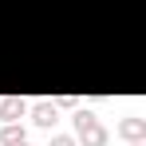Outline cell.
<instances>
[{
    "label": "cell",
    "instance_id": "obj_6",
    "mask_svg": "<svg viewBox=\"0 0 146 146\" xmlns=\"http://www.w3.org/2000/svg\"><path fill=\"white\" fill-rule=\"evenodd\" d=\"M48 146H79V142H75V134H51Z\"/></svg>",
    "mask_w": 146,
    "mask_h": 146
},
{
    "label": "cell",
    "instance_id": "obj_7",
    "mask_svg": "<svg viewBox=\"0 0 146 146\" xmlns=\"http://www.w3.org/2000/svg\"><path fill=\"white\" fill-rule=\"evenodd\" d=\"M51 103H55V107H67V111H75V103H79V99H75V95H55Z\"/></svg>",
    "mask_w": 146,
    "mask_h": 146
},
{
    "label": "cell",
    "instance_id": "obj_1",
    "mask_svg": "<svg viewBox=\"0 0 146 146\" xmlns=\"http://www.w3.org/2000/svg\"><path fill=\"white\" fill-rule=\"evenodd\" d=\"M71 126H75V142H83V146H107V142H111V130L99 122V115H95V111H83V107H75Z\"/></svg>",
    "mask_w": 146,
    "mask_h": 146
},
{
    "label": "cell",
    "instance_id": "obj_5",
    "mask_svg": "<svg viewBox=\"0 0 146 146\" xmlns=\"http://www.w3.org/2000/svg\"><path fill=\"white\" fill-rule=\"evenodd\" d=\"M16 142H28V130L20 122H0V146H16Z\"/></svg>",
    "mask_w": 146,
    "mask_h": 146
},
{
    "label": "cell",
    "instance_id": "obj_2",
    "mask_svg": "<svg viewBox=\"0 0 146 146\" xmlns=\"http://www.w3.org/2000/svg\"><path fill=\"white\" fill-rule=\"evenodd\" d=\"M28 115H32V122H36V126H44V130H51V126L59 122V107H55L51 99H36V103L28 107Z\"/></svg>",
    "mask_w": 146,
    "mask_h": 146
},
{
    "label": "cell",
    "instance_id": "obj_3",
    "mask_svg": "<svg viewBox=\"0 0 146 146\" xmlns=\"http://www.w3.org/2000/svg\"><path fill=\"white\" fill-rule=\"evenodd\" d=\"M115 134H119V138H126V142H146V119L126 115V119L115 126Z\"/></svg>",
    "mask_w": 146,
    "mask_h": 146
},
{
    "label": "cell",
    "instance_id": "obj_9",
    "mask_svg": "<svg viewBox=\"0 0 146 146\" xmlns=\"http://www.w3.org/2000/svg\"><path fill=\"white\" fill-rule=\"evenodd\" d=\"M16 146H28V142H16Z\"/></svg>",
    "mask_w": 146,
    "mask_h": 146
},
{
    "label": "cell",
    "instance_id": "obj_4",
    "mask_svg": "<svg viewBox=\"0 0 146 146\" xmlns=\"http://www.w3.org/2000/svg\"><path fill=\"white\" fill-rule=\"evenodd\" d=\"M28 115V103L20 95H8V99H0V122H20Z\"/></svg>",
    "mask_w": 146,
    "mask_h": 146
},
{
    "label": "cell",
    "instance_id": "obj_8",
    "mask_svg": "<svg viewBox=\"0 0 146 146\" xmlns=\"http://www.w3.org/2000/svg\"><path fill=\"white\" fill-rule=\"evenodd\" d=\"M130 146H146V142H130Z\"/></svg>",
    "mask_w": 146,
    "mask_h": 146
}]
</instances>
